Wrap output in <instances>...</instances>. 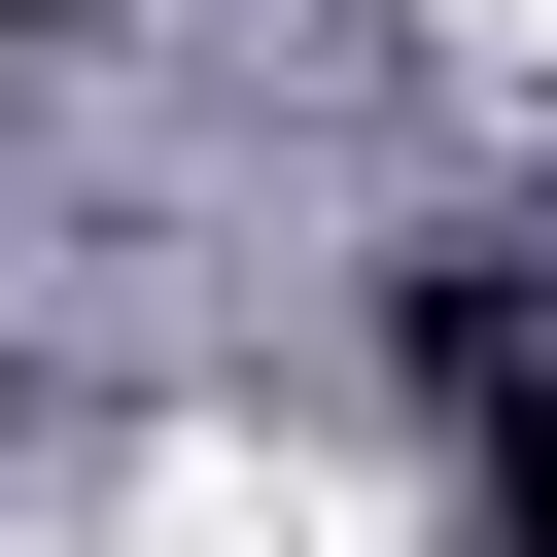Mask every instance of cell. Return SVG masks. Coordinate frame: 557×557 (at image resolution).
Here are the masks:
<instances>
[{
    "label": "cell",
    "mask_w": 557,
    "mask_h": 557,
    "mask_svg": "<svg viewBox=\"0 0 557 557\" xmlns=\"http://www.w3.org/2000/svg\"><path fill=\"white\" fill-rule=\"evenodd\" d=\"M383 348H418V383H453V418L522 453V418H557V244H487V209H418V244H383Z\"/></svg>",
    "instance_id": "cell-1"
},
{
    "label": "cell",
    "mask_w": 557,
    "mask_h": 557,
    "mask_svg": "<svg viewBox=\"0 0 557 557\" xmlns=\"http://www.w3.org/2000/svg\"><path fill=\"white\" fill-rule=\"evenodd\" d=\"M487 557H557V418H522V453H487Z\"/></svg>",
    "instance_id": "cell-2"
},
{
    "label": "cell",
    "mask_w": 557,
    "mask_h": 557,
    "mask_svg": "<svg viewBox=\"0 0 557 557\" xmlns=\"http://www.w3.org/2000/svg\"><path fill=\"white\" fill-rule=\"evenodd\" d=\"M0 35H70V0H0Z\"/></svg>",
    "instance_id": "cell-3"
}]
</instances>
